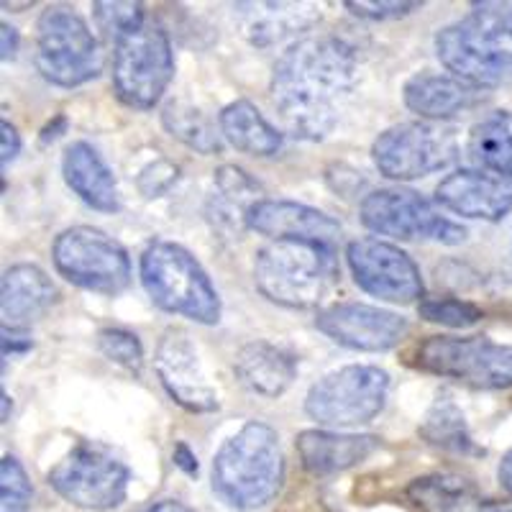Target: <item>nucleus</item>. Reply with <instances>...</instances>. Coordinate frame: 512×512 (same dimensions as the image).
Segmentation results:
<instances>
[{
    "instance_id": "obj_1",
    "label": "nucleus",
    "mask_w": 512,
    "mask_h": 512,
    "mask_svg": "<svg viewBox=\"0 0 512 512\" xmlns=\"http://www.w3.org/2000/svg\"><path fill=\"white\" fill-rule=\"evenodd\" d=\"M354 44L336 34L303 36L274 62L269 98L287 134L323 141L344 113L356 82Z\"/></svg>"
},
{
    "instance_id": "obj_2",
    "label": "nucleus",
    "mask_w": 512,
    "mask_h": 512,
    "mask_svg": "<svg viewBox=\"0 0 512 512\" xmlns=\"http://www.w3.org/2000/svg\"><path fill=\"white\" fill-rule=\"evenodd\" d=\"M461 21L443 26L433 39L448 75L479 90L512 82V3L482 0Z\"/></svg>"
},
{
    "instance_id": "obj_3",
    "label": "nucleus",
    "mask_w": 512,
    "mask_h": 512,
    "mask_svg": "<svg viewBox=\"0 0 512 512\" xmlns=\"http://www.w3.org/2000/svg\"><path fill=\"white\" fill-rule=\"evenodd\" d=\"M213 492L241 512L262 510L285 484V454L272 425L249 420L223 441L210 469Z\"/></svg>"
},
{
    "instance_id": "obj_4",
    "label": "nucleus",
    "mask_w": 512,
    "mask_h": 512,
    "mask_svg": "<svg viewBox=\"0 0 512 512\" xmlns=\"http://www.w3.org/2000/svg\"><path fill=\"white\" fill-rule=\"evenodd\" d=\"M336 282L338 259L333 246L269 241L254 254L256 290L282 308H318Z\"/></svg>"
},
{
    "instance_id": "obj_5",
    "label": "nucleus",
    "mask_w": 512,
    "mask_h": 512,
    "mask_svg": "<svg viewBox=\"0 0 512 512\" xmlns=\"http://www.w3.org/2000/svg\"><path fill=\"white\" fill-rule=\"evenodd\" d=\"M139 277L146 295L159 310L216 326L221 320V295L203 264L175 241L157 239L141 251Z\"/></svg>"
},
{
    "instance_id": "obj_6",
    "label": "nucleus",
    "mask_w": 512,
    "mask_h": 512,
    "mask_svg": "<svg viewBox=\"0 0 512 512\" xmlns=\"http://www.w3.org/2000/svg\"><path fill=\"white\" fill-rule=\"evenodd\" d=\"M36 70L57 88H80L103 72V49L88 21L67 6H49L36 21Z\"/></svg>"
},
{
    "instance_id": "obj_7",
    "label": "nucleus",
    "mask_w": 512,
    "mask_h": 512,
    "mask_svg": "<svg viewBox=\"0 0 512 512\" xmlns=\"http://www.w3.org/2000/svg\"><path fill=\"white\" fill-rule=\"evenodd\" d=\"M113 90L136 111H152L175 77V52L167 31L146 21L113 44Z\"/></svg>"
},
{
    "instance_id": "obj_8",
    "label": "nucleus",
    "mask_w": 512,
    "mask_h": 512,
    "mask_svg": "<svg viewBox=\"0 0 512 512\" xmlns=\"http://www.w3.org/2000/svg\"><path fill=\"white\" fill-rule=\"evenodd\" d=\"M52 262L70 285L98 295H118L134 277L128 251L95 226L64 228L54 239Z\"/></svg>"
},
{
    "instance_id": "obj_9",
    "label": "nucleus",
    "mask_w": 512,
    "mask_h": 512,
    "mask_svg": "<svg viewBox=\"0 0 512 512\" xmlns=\"http://www.w3.org/2000/svg\"><path fill=\"white\" fill-rule=\"evenodd\" d=\"M413 359L423 372L474 390L512 387V346L495 344L484 336H431L415 346Z\"/></svg>"
},
{
    "instance_id": "obj_10",
    "label": "nucleus",
    "mask_w": 512,
    "mask_h": 512,
    "mask_svg": "<svg viewBox=\"0 0 512 512\" xmlns=\"http://www.w3.org/2000/svg\"><path fill=\"white\" fill-rule=\"evenodd\" d=\"M390 392V374L372 364H349L320 377L305 395V413L326 428H354L377 418Z\"/></svg>"
},
{
    "instance_id": "obj_11",
    "label": "nucleus",
    "mask_w": 512,
    "mask_h": 512,
    "mask_svg": "<svg viewBox=\"0 0 512 512\" xmlns=\"http://www.w3.org/2000/svg\"><path fill=\"white\" fill-rule=\"evenodd\" d=\"M459 157V139L451 126L405 121L384 128L372 144L374 167L387 180L410 182L441 172Z\"/></svg>"
},
{
    "instance_id": "obj_12",
    "label": "nucleus",
    "mask_w": 512,
    "mask_h": 512,
    "mask_svg": "<svg viewBox=\"0 0 512 512\" xmlns=\"http://www.w3.org/2000/svg\"><path fill=\"white\" fill-rule=\"evenodd\" d=\"M47 482L64 502L80 510L105 512L126 502L131 472L111 451L82 441L49 469Z\"/></svg>"
},
{
    "instance_id": "obj_13",
    "label": "nucleus",
    "mask_w": 512,
    "mask_h": 512,
    "mask_svg": "<svg viewBox=\"0 0 512 512\" xmlns=\"http://www.w3.org/2000/svg\"><path fill=\"white\" fill-rule=\"evenodd\" d=\"M361 223L379 236L400 241H436L459 246L466 241V228L446 218L441 210L410 187H382L361 200Z\"/></svg>"
},
{
    "instance_id": "obj_14",
    "label": "nucleus",
    "mask_w": 512,
    "mask_h": 512,
    "mask_svg": "<svg viewBox=\"0 0 512 512\" xmlns=\"http://www.w3.org/2000/svg\"><path fill=\"white\" fill-rule=\"evenodd\" d=\"M351 277L367 295L384 303L410 305L425 297L420 267L408 251L382 239H356L346 246Z\"/></svg>"
},
{
    "instance_id": "obj_15",
    "label": "nucleus",
    "mask_w": 512,
    "mask_h": 512,
    "mask_svg": "<svg viewBox=\"0 0 512 512\" xmlns=\"http://www.w3.org/2000/svg\"><path fill=\"white\" fill-rule=\"evenodd\" d=\"M315 328L344 349L382 354L408 338L410 320L377 305L333 303L318 310Z\"/></svg>"
},
{
    "instance_id": "obj_16",
    "label": "nucleus",
    "mask_w": 512,
    "mask_h": 512,
    "mask_svg": "<svg viewBox=\"0 0 512 512\" xmlns=\"http://www.w3.org/2000/svg\"><path fill=\"white\" fill-rule=\"evenodd\" d=\"M154 372L164 392L187 413H216L218 392L210 387L192 338L182 328H167L154 351Z\"/></svg>"
},
{
    "instance_id": "obj_17",
    "label": "nucleus",
    "mask_w": 512,
    "mask_h": 512,
    "mask_svg": "<svg viewBox=\"0 0 512 512\" xmlns=\"http://www.w3.org/2000/svg\"><path fill=\"white\" fill-rule=\"evenodd\" d=\"M436 203L461 218L497 223L512 210V182L487 169L461 167L438 182Z\"/></svg>"
},
{
    "instance_id": "obj_18",
    "label": "nucleus",
    "mask_w": 512,
    "mask_h": 512,
    "mask_svg": "<svg viewBox=\"0 0 512 512\" xmlns=\"http://www.w3.org/2000/svg\"><path fill=\"white\" fill-rule=\"evenodd\" d=\"M246 228L269 241H308V244H323L333 249L341 239V223L336 218L297 200L262 198L251 205Z\"/></svg>"
},
{
    "instance_id": "obj_19",
    "label": "nucleus",
    "mask_w": 512,
    "mask_h": 512,
    "mask_svg": "<svg viewBox=\"0 0 512 512\" xmlns=\"http://www.w3.org/2000/svg\"><path fill=\"white\" fill-rule=\"evenodd\" d=\"M297 456L303 469L313 477H333L349 472L354 466L364 464L379 448V438L369 433H338V431H310L297 433Z\"/></svg>"
},
{
    "instance_id": "obj_20",
    "label": "nucleus",
    "mask_w": 512,
    "mask_h": 512,
    "mask_svg": "<svg viewBox=\"0 0 512 512\" xmlns=\"http://www.w3.org/2000/svg\"><path fill=\"white\" fill-rule=\"evenodd\" d=\"M402 100L408 105V111L420 116V121L443 123L482 103L484 90L474 88L454 75L418 72L405 82Z\"/></svg>"
},
{
    "instance_id": "obj_21",
    "label": "nucleus",
    "mask_w": 512,
    "mask_h": 512,
    "mask_svg": "<svg viewBox=\"0 0 512 512\" xmlns=\"http://www.w3.org/2000/svg\"><path fill=\"white\" fill-rule=\"evenodd\" d=\"M62 177L72 192L88 208L98 213H118L121 195L113 169L103 159V154L88 141H75L64 149Z\"/></svg>"
},
{
    "instance_id": "obj_22",
    "label": "nucleus",
    "mask_w": 512,
    "mask_h": 512,
    "mask_svg": "<svg viewBox=\"0 0 512 512\" xmlns=\"http://www.w3.org/2000/svg\"><path fill=\"white\" fill-rule=\"evenodd\" d=\"M233 374L251 395L277 400L297 377V359L269 341H249L233 356Z\"/></svg>"
},
{
    "instance_id": "obj_23",
    "label": "nucleus",
    "mask_w": 512,
    "mask_h": 512,
    "mask_svg": "<svg viewBox=\"0 0 512 512\" xmlns=\"http://www.w3.org/2000/svg\"><path fill=\"white\" fill-rule=\"evenodd\" d=\"M233 16L239 18L241 34L256 44L269 47L285 36L313 29L320 21L315 3H236Z\"/></svg>"
},
{
    "instance_id": "obj_24",
    "label": "nucleus",
    "mask_w": 512,
    "mask_h": 512,
    "mask_svg": "<svg viewBox=\"0 0 512 512\" xmlns=\"http://www.w3.org/2000/svg\"><path fill=\"white\" fill-rule=\"evenodd\" d=\"M57 297V287L44 269L36 264H13L0 282V310L6 318L3 326L26 328L31 320L47 313Z\"/></svg>"
},
{
    "instance_id": "obj_25",
    "label": "nucleus",
    "mask_w": 512,
    "mask_h": 512,
    "mask_svg": "<svg viewBox=\"0 0 512 512\" xmlns=\"http://www.w3.org/2000/svg\"><path fill=\"white\" fill-rule=\"evenodd\" d=\"M218 128L233 149L249 157H274L285 144V136L246 98L233 100L223 108L218 116Z\"/></svg>"
},
{
    "instance_id": "obj_26",
    "label": "nucleus",
    "mask_w": 512,
    "mask_h": 512,
    "mask_svg": "<svg viewBox=\"0 0 512 512\" xmlns=\"http://www.w3.org/2000/svg\"><path fill=\"white\" fill-rule=\"evenodd\" d=\"M408 500L420 512H484L482 495L472 479L454 472H436L408 484Z\"/></svg>"
},
{
    "instance_id": "obj_27",
    "label": "nucleus",
    "mask_w": 512,
    "mask_h": 512,
    "mask_svg": "<svg viewBox=\"0 0 512 512\" xmlns=\"http://www.w3.org/2000/svg\"><path fill=\"white\" fill-rule=\"evenodd\" d=\"M418 433L428 446L441 448L446 454H484L482 448L477 446V441L472 438V431H469V425H466L464 413H461V408L456 405L454 397H451V392L446 390H441L436 395V400H433V405L428 408V413L420 420Z\"/></svg>"
},
{
    "instance_id": "obj_28",
    "label": "nucleus",
    "mask_w": 512,
    "mask_h": 512,
    "mask_svg": "<svg viewBox=\"0 0 512 512\" xmlns=\"http://www.w3.org/2000/svg\"><path fill=\"white\" fill-rule=\"evenodd\" d=\"M469 154L479 169L512 182V111H495L474 123L469 134Z\"/></svg>"
},
{
    "instance_id": "obj_29",
    "label": "nucleus",
    "mask_w": 512,
    "mask_h": 512,
    "mask_svg": "<svg viewBox=\"0 0 512 512\" xmlns=\"http://www.w3.org/2000/svg\"><path fill=\"white\" fill-rule=\"evenodd\" d=\"M256 195H259L256 180H251L241 167L223 164V167L216 169V198L210 200V218L218 226L226 228L246 226L251 205L262 200Z\"/></svg>"
},
{
    "instance_id": "obj_30",
    "label": "nucleus",
    "mask_w": 512,
    "mask_h": 512,
    "mask_svg": "<svg viewBox=\"0 0 512 512\" xmlns=\"http://www.w3.org/2000/svg\"><path fill=\"white\" fill-rule=\"evenodd\" d=\"M162 123L169 136H175L177 141L195 152L218 154L223 149V134L216 131V123L187 100H169L162 108Z\"/></svg>"
},
{
    "instance_id": "obj_31",
    "label": "nucleus",
    "mask_w": 512,
    "mask_h": 512,
    "mask_svg": "<svg viewBox=\"0 0 512 512\" xmlns=\"http://www.w3.org/2000/svg\"><path fill=\"white\" fill-rule=\"evenodd\" d=\"M420 318L446 328H469L482 320V308L461 297H423L418 303Z\"/></svg>"
},
{
    "instance_id": "obj_32",
    "label": "nucleus",
    "mask_w": 512,
    "mask_h": 512,
    "mask_svg": "<svg viewBox=\"0 0 512 512\" xmlns=\"http://www.w3.org/2000/svg\"><path fill=\"white\" fill-rule=\"evenodd\" d=\"M93 21L100 34L116 44L128 31L146 24L144 3H93Z\"/></svg>"
},
{
    "instance_id": "obj_33",
    "label": "nucleus",
    "mask_w": 512,
    "mask_h": 512,
    "mask_svg": "<svg viewBox=\"0 0 512 512\" xmlns=\"http://www.w3.org/2000/svg\"><path fill=\"white\" fill-rule=\"evenodd\" d=\"M34 487L24 464L6 454L0 461V512H29Z\"/></svg>"
},
{
    "instance_id": "obj_34",
    "label": "nucleus",
    "mask_w": 512,
    "mask_h": 512,
    "mask_svg": "<svg viewBox=\"0 0 512 512\" xmlns=\"http://www.w3.org/2000/svg\"><path fill=\"white\" fill-rule=\"evenodd\" d=\"M98 349L105 359L128 372L139 374L144 367V346H141L139 336L126 328H100Z\"/></svg>"
},
{
    "instance_id": "obj_35",
    "label": "nucleus",
    "mask_w": 512,
    "mask_h": 512,
    "mask_svg": "<svg viewBox=\"0 0 512 512\" xmlns=\"http://www.w3.org/2000/svg\"><path fill=\"white\" fill-rule=\"evenodd\" d=\"M354 16L367 18V21H395V18L408 16L423 8V3L410 0V3H400V0H346L344 3Z\"/></svg>"
},
{
    "instance_id": "obj_36",
    "label": "nucleus",
    "mask_w": 512,
    "mask_h": 512,
    "mask_svg": "<svg viewBox=\"0 0 512 512\" xmlns=\"http://www.w3.org/2000/svg\"><path fill=\"white\" fill-rule=\"evenodd\" d=\"M177 175H180V169L175 164L167 159H157L139 175V190L144 192V198H159L175 185Z\"/></svg>"
},
{
    "instance_id": "obj_37",
    "label": "nucleus",
    "mask_w": 512,
    "mask_h": 512,
    "mask_svg": "<svg viewBox=\"0 0 512 512\" xmlns=\"http://www.w3.org/2000/svg\"><path fill=\"white\" fill-rule=\"evenodd\" d=\"M34 341H31L29 328H16V326H3V356H18L31 351Z\"/></svg>"
},
{
    "instance_id": "obj_38",
    "label": "nucleus",
    "mask_w": 512,
    "mask_h": 512,
    "mask_svg": "<svg viewBox=\"0 0 512 512\" xmlns=\"http://www.w3.org/2000/svg\"><path fill=\"white\" fill-rule=\"evenodd\" d=\"M0 159H3V169H8V164L13 162V159L18 157V152H21V136H18L16 126H13L8 118H3L0 121Z\"/></svg>"
},
{
    "instance_id": "obj_39",
    "label": "nucleus",
    "mask_w": 512,
    "mask_h": 512,
    "mask_svg": "<svg viewBox=\"0 0 512 512\" xmlns=\"http://www.w3.org/2000/svg\"><path fill=\"white\" fill-rule=\"evenodd\" d=\"M172 461H175L177 469L187 474V477H198V456L192 454V448L185 441L175 443V451H172Z\"/></svg>"
},
{
    "instance_id": "obj_40",
    "label": "nucleus",
    "mask_w": 512,
    "mask_h": 512,
    "mask_svg": "<svg viewBox=\"0 0 512 512\" xmlns=\"http://www.w3.org/2000/svg\"><path fill=\"white\" fill-rule=\"evenodd\" d=\"M16 52H18V31L3 21V24H0V57H3V62H8V59L16 57Z\"/></svg>"
},
{
    "instance_id": "obj_41",
    "label": "nucleus",
    "mask_w": 512,
    "mask_h": 512,
    "mask_svg": "<svg viewBox=\"0 0 512 512\" xmlns=\"http://www.w3.org/2000/svg\"><path fill=\"white\" fill-rule=\"evenodd\" d=\"M136 512H195L192 507H187L185 502L180 500H157V502H149L146 507Z\"/></svg>"
},
{
    "instance_id": "obj_42",
    "label": "nucleus",
    "mask_w": 512,
    "mask_h": 512,
    "mask_svg": "<svg viewBox=\"0 0 512 512\" xmlns=\"http://www.w3.org/2000/svg\"><path fill=\"white\" fill-rule=\"evenodd\" d=\"M497 477H500V484L512 495V448L502 456L500 469H497Z\"/></svg>"
},
{
    "instance_id": "obj_43",
    "label": "nucleus",
    "mask_w": 512,
    "mask_h": 512,
    "mask_svg": "<svg viewBox=\"0 0 512 512\" xmlns=\"http://www.w3.org/2000/svg\"><path fill=\"white\" fill-rule=\"evenodd\" d=\"M64 128H67V118L57 116L54 118V123H49V126L41 131V141H44V144H49V141L57 139L59 131H64Z\"/></svg>"
},
{
    "instance_id": "obj_44",
    "label": "nucleus",
    "mask_w": 512,
    "mask_h": 512,
    "mask_svg": "<svg viewBox=\"0 0 512 512\" xmlns=\"http://www.w3.org/2000/svg\"><path fill=\"white\" fill-rule=\"evenodd\" d=\"M8 413H11V397L8 392H3V423H8Z\"/></svg>"
},
{
    "instance_id": "obj_45",
    "label": "nucleus",
    "mask_w": 512,
    "mask_h": 512,
    "mask_svg": "<svg viewBox=\"0 0 512 512\" xmlns=\"http://www.w3.org/2000/svg\"><path fill=\"white\" fill-rule=\"evenodd\" d=\"M484 512H512V502L510 505H489Z\"/></svg>"
}]
</instances>
